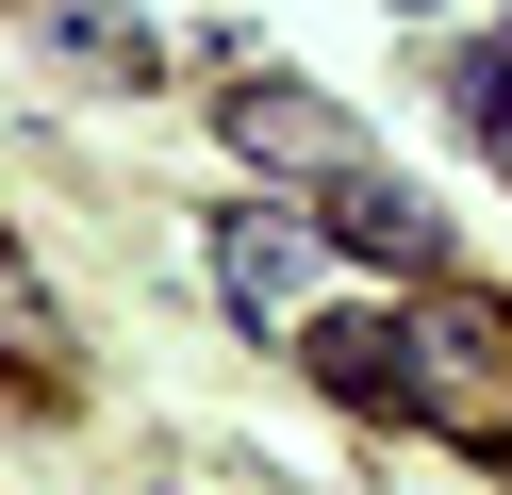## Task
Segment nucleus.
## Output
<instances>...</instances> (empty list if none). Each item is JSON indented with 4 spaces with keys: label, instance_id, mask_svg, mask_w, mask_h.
<instances>
[{
    "label": "nucleus",
    "instance_id": "obj_1",
    "mask_svg": "<svg viewBox=\"0 0 512 495\" xmlns=\"http://www.w3.org/2000/svg\"><path fill=\"white\" fill-rule=\"evenodd\" d=\"M397 413H430L446 446H512V314H479L463 281H430L397 314Z\"/></svg>",
    "mask_w": 512,
    "mask_h": 495
},
{
    "label": "nucleus",
    "instance_id": "obj_6",
    "mask_svg": "<svg viewBox=\"0 0 512 495\" xmlns=\"http://www.w3.org/2000/svg\"><path fill=\"white\" fill-rule=\"evenodd\" d=\"M463 132H479V149H496V165H512V33H496V50H479V66H463Z\"/></svg>",
    "mask_w": 512,
    "mask_h": 495
},
{
    "label": "nucleus",
    "instance_id": "obj_5",
    "mask_svg": "<svg viewBox=\"0 0 512 495\" xmlns=\"http://www.w3.org/2000/svg\"><path fill=\"white\" fill-rule=\"evenodd\" d=\"M215 281H232L248 314H265V297H298V215H232V231H215Z\"/></svg>",
    "mask_w": 512,
    "mask_h": 495
},
{
    "label": "nucleus",
    "instance_id": "obj_4",
    "mask_svg": "<svg viewBox=\"0 0 512 495\" xmlns=\"http://www.w3.org/2000/svg\"><path fill=\"white\" fill-rule=\"evenodd\" d=\"M314 380H331L347 413H397V314H331L314 330Z\"/></svg>",
    "mask_w": 512,
    "mask_h": 495
},
{
    "label": "nucleus",
    "instance_id": "obj_7",
    "mask_svg": "<svg viewBox=\"0 0 512 495\" xmlns=\"http://www.w3.org/2000/svg\"><path fill=\"white\" fill-rule=\"evenodd\" d=\"M413 17H430V0H413Z\"/></svg>",
    "mask_w": 512,
    "mask_h": 495
},
{
    "label": "nucleus",
    "instance_id": "obj_2",
    "mask_svg": "<svg viewBox=\"0 0 512 495\" xmlns=\"http://www.w3.org/2000/svg\"><path fill=\"white\" fill-rule=\"evenodd\" d=\"M331 248H364V264H430V198L380 182V165H347V182H331Z\"/></svg>",
    "mask_w": 512,
    "mask_h": 495
},
{
    "label": "nucleus",
    "instance_id": "obj_3",
    "mask_svg": "<svg viewBox=\"0 0 512 495\" xmlns=\"http://www.w3.org/2000/svg\"><path fill=\"white\" fill-rule=\"evenodd\" d=\"M232 132H248V149H281V165H347V116H331V99H298V83H232Z\"/></svg>",
    "mask_w": 512,
    "mask_h": 495
}]
</instances>
